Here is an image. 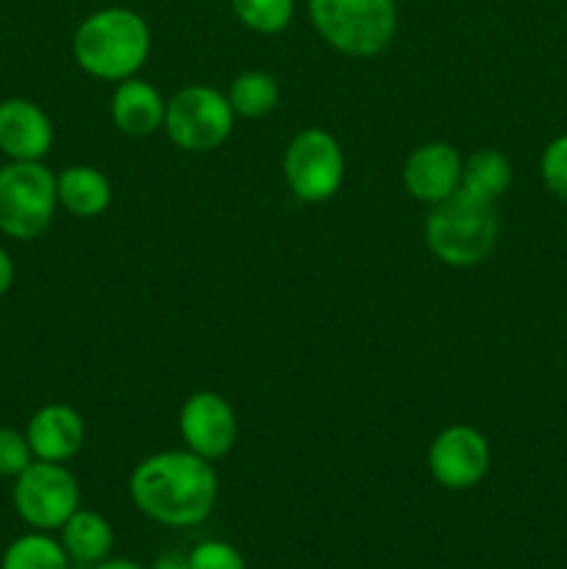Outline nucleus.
<instances>
[{"mask_svg": "<svg viewBox=\"0 0 567 569\" xmlns=\"http://www.w3.org/2000/svg\"><path fill=\"white\" fill-rule=\"evenodd\" d=\"M217 472L192 450H165L139 461L128 481L133 506L167 528H192L217 506Z\"/></svg>", "mask_w": 567, "mask_h": 569, "instance_id": "nucleus-1", "label": "nucleus"}, {"mask_svg": "<svg viewBox=\"0 0 567 569\" xmlns=\"http://www.w3.org/2000/svg\"><path fill=\"white\" fill-rule=\"evenodd\" d=\"M72 56L87 76L120 83L148 61L150 26L142 14L122 6L92 11L72 33Z\"/></svg>", "mask_w": 567, "mask_h": 569, "instance_id": "nucleus-2", "label": "nucleus"}, {"mask_svg": "<svg viewBox=\"0 0 567 569\" xmlns=\"http://www.w3.org/2000/svg\"><path fill=\"white\" fill-rule=\"evenodd\" d=\"M495 203L478 200L465 189L431 206L426 217L428 250L448 267H476L493 253L498 242Z\"/></svg>", "mask_w": 567, "mask_h": 569, "instance_id": "nucleus-3", "label": "nucleus"}, {"mask_svg": "<svg viewBox=\"0 0 567 569\" xmlns=\"http://www.w3.org/2000/svg\"><path fill=\"white\" fill-rule=\"evenodd\" d=\"M309 17L322 42L354 59L384 53L398 31L395 0H309Z\"/></svg>", "mask_w": 567, "mask_h": 569, "instance_id": "nucleus-4", "label": "nucleus"}, {"mask_svg": "<svg viewBox=\"0 0 567 569\" xmlns=\"http://www.w3.org/2000/svg\"><path fill=\"white\" fill-rule=\"evenodd\" d=\"M59 206L56 176L42 161L0 167V231L11 239H37L50 228Z\"/></svg>", "mask_w": 567, "mask_h": 569, "instance_id": "nucleus-5", "label": "nucleus"}, {"mask_svg": "<svg viewBox=\"0 0 567 569\" xmlns=\"http://www.w3.org/2000/svg\"><path fill=\"white\" fill-rule=\"evenodd\" d=\"M233 114L228 94L215 87L192 83L167 100L165 131L176 148L187 153H209L217 150L233 131Z\"/></svg>", "mask_w": 567, "mask_h": 569, "instance_id": "nucleus-6", "label": "nucleus"}, {"mask_svg": "<svg viewBox=\"0 0 567 569\" xmlns=\"http://www.w3.org/2000/svg\"><path fill=\"white\" fill-rule=\"evenodd\" d=\"M14 509L33 531H59L81 509V487L64 465L33 461L14 478Z\"/></svg>", "mask_w": 567, "mask_h": 569, "instance_id": "nucleus-7", "label": "nucleus"}, {"mask_svg": "<svg viewBox=\"0 0 567 569\" xmlns=\"http://www.w3.org/2000/svg\"><path fill=\"white\" fill-rule=\"evenodd\" d=\"M284 181L304 203H326L345 181V156L322 128H306L284 150Z\"/></svg>", "mask_w": 567, "mask_h": 569, "instance_id": "nucleus-8", "label": "nucleus"}, {"mask_svg": "<svg viewBox=\"0 0 567 569\" xmlns=\"http://www.w3.org/2000/svg\"><path fill=\"white\" fill-rule=\"evenodd\" d=\"M489 442L478 428L450 426L428 448V472L445 489H472L489 472Z\"/></svg>", "mask_w": 567, "mask_h": 569, "instance_id": "nucleus-9", "label": "nucleus"}, {"mask_svg": "<svg viewBox=\"0 0 567 569\" xmlns=\"http://www.w3.org/2000/svg\"><path fill=\"white\" fill-rule=\"evenodd\" d=\"M181 437L187 450L206 461H217L237 442V415L233 406L217 392H195L181 406Z\"/></svg>", "mask_w": 567, "mask_h": 569, "instance_id": "nucleus-10", "label": "nucleus"}, {"mask_svg": "<svg viewBox=\"0 0 567 569\" xmlns=\"http://www.w3.org/2000/svg\"><path fill=\"white\" fill-rule=\"evenodd\" d=\"M461 156L448 142H426L406 159V192L420 203H439L461 187Z\"/></svg>", "mask_w": 567, "mask_h": 569, "instance_id": "nucleus-11", "label": "nucleus"}, {"mask_svg": "<svg viewBox=\"0 0 567 569\" xmlns=\"http://www.w3.org/2000/svg\"><path fill=\"white\" fill-rule=\"evenodd\" d=\"M53 148V122L26 98L0 103V153L11 161H42Z\"/></svg>", "mask_w": 567, "mask_h": 569, "instance_id": "nucleus-12", "label": "nucleus"}, {"mask_svg": "<svg viewBox=\"0 0 567 569\" xmlns=\"http://www.w3.org/2000/svg\"><path fill=\"white\" fill-rule=\"evenodd\" d=\"M26 437L33 450V459L64 465L83 448L87 426L72 406L50 403L31 417Z\"/></svg>", "mask_w": 567, "mask_h": 569, "instance_id": "nucleus-13", "label": "nucleus"}, {"mask_svg": "<svg viewBox=\"0 0 567 569\" xmlns=\"http://www.w3.org/2000/svg\"><path fill=\"white\" fill-rule=\"evenodd\" d=\"M167 100L142 78H126L111 94V120L128 137H150L165 128Z\"/></svg>", "mask_w": 567, "mask_h": 569, "instance_id": "nucleus-14", "label": "nucleus"}, {"mask_svg": "<svg viewBox=\"0 0 567 569\" xmlns=\"http://www.w3.org/2000/svg\"><path fill=\"white\" fill-rule=\"evenodd\" d=\"M59 531V542L67 550L72 565L94 567L109 559L111 548H115V531H111L109 520L92 509H78Z\"/></svg>", "mask_w": 567, "mask_h": 569, "instance_id": "nucleus-15", "label": "nucleus"}, {"mask_svg": "<svg viewBox=\"0 0 567 569\" xmlns=\"http://www.w3.org/2000/svg\"><path fill=\"white\" fill-rule=\"evenodd\" d=\"M56 192H59V206L83 220L103 214L111 203L109 178L87 164L61 170V176H56Z\"/></svg>", "mask_w": 567, "mask_h": 569, "instance_id": "nucleus-16", "label": "nucleus"}, {"mask_svg": "<svg viewBox=\"0 0 567 569\" xmlns=\"http://www.w3.org/2000/svg\"><path fill=\"white\" fill-rule=\"evenodd\" d=\"M511 183V164L500 150L484 148L476 150L470 159L461 164V187L467 194L487 203H498L500 194Z\"/></svg>", "mask_w": 567, "mask_h": 569, "instance_id": "nucleus-17", "label": "nucleus"}, {"mask_svg": "<svg viewBox=\"0 0 567 569\" xmlns=\"http://www.w3.org/2000/svg\"><path fill=\"white\" fill-rule=\"evenodd\" d=\"M70 565L67 550L48 531L22 533L0 559V569H70Z\"/></svg>", "mask_w": 567, "mask_h": 569, "instance_id": "nucleus-18", "label": "nucleus"}, {"mask_svg": "<svg viewBox=\"0 0 567 569\" xmlns=\"http://www.w3.org/2000/svg\"><path fill=\"white\" fill-rule=\"evenodd\" d=\"M281 89L278 81L265 70H248L237 76L228 89V103H231L233 114L248 117V120H259L267 117L278 106Z\"/></svg>", "mask_w": 567, "mask_h": 569, "instance_id": "nucleus-19", "label": "nucleus"}, {"mask_svg": "<svg viewBox=\"0 0 567 569\" xmlns=\"http://www.w3.org/2000/svg\"><path fill=\"white\" fill-rule=\"evenodd\" d=\"M231 9L250 31L281 33L292 22L295 0H231Z\"/></svg>", "mask_w": 567, "mask_h": 569, "instance_id": "nucleus-20", "label": "nucleus"}, {"mask_svg": "<svg viewBox=\"0 0 567 569\" xmlns=\"http://www.w3.org/2000/svg\"><path fill=\"white\" fill-rule=\"evenodd\" d=\"M539 176H543L545 189H548L556 200L567 203V133L550 139L548 148L543 150Z\"/></svg>", "mask_w": 567, "mask_h": 569, "instance_id": "nucleus-21", "label": "nucleus"}, {"mask_svg": "<svg viewBox=\"0 0 567 569\" xmlns=\"http://www.w3.org/2000/svg\"><path fill=\"white\" fill-rule=\"evenodd\" d=\"M33 450L28 445L26 433L14 431V428L0 426V476L17 478L26 467L33 465Z\"/></svg>", "mask_w": 567, "mask_h": 569, "instance_id": "nucleus-22", "label": "nucleus"}, {"mask_svg": "<svg viewBox=\"0 0 567 569\" xmlns=\"http://www.w3.org/2000/svg\"><path fill=\"white\" fill-rule=\"evenodd\" d=\"M189 569H248V565L233 545L209 539V542L195 545L189 553Z\"/></svg>", "mask_w": 567, "mask_h": 569, "instance_id": "nucleus-23", "label": "nucleus"}, {"mask_svg": "<svg viewBox=\"0 0 567 569\" xmlns=\"http://www.w3.org/2000/svg\"><path fill=\"white\" fill-rule=\"evenodd\" d=\"M150 569H189V553L181 550H167V553L156 556V561Z\"/></svg>", "mask_w": 567, "mask_h": 569, "instance_id": "nucleus-24", "label": "nucleus"}, {"mask_svg": "<svg viewBox=\"0 0 567 569\" xmlns=\"http://www.w3.org/2000/svg\"><path fill=\"white\" fill-rule=\"evenodd\" d=\"M14 283V264H11V256L0 248V298L11 289Z\"/></svg>", "mask_w": 567, "mask_h": 569, "instance_id": "nucleus-25", "label": "nucleus"}, {"mask_svg": "<svg viewBox=\"0 0 567 569\" xmlns=\"http://www.w3.org/2000/svg\"><path fill=\"white\" fill-rule=\"evenodd\" d=\"M89 569H145L142 565H137V561H128V559H103L100 565L89 567Z\"/></svg>", "mask_w": 567, "mask_h": 569, "instance_id": "nucleus-26", "label": "nucleus"}]
</instances>
